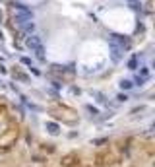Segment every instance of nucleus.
<instances>
[{
	"instance_id": "1",
	"label": "nucleus",
	"mask_w": 155,
	"mask_h": 167,
	"mask_svg": "<svg viewBox=\"0 0 155 167\" xmlns=\"http://www.w3.org/2000/svg\"><path fill=\"white\" fill-rule=\"evenodd\" d=\"M109 49H110V60L113 62H120L124 56V51L130 49V39L124 35L113 33L109 37Z\"/></svg>"
},
{
	"instance_id": "2",
	"label": "nucleus",
	"mask_w": 155,
	"mask_h": 167,
	"mask_svg": "<svg viewBox=\"0 0 155 167\" xmlns=\"http://www.w3.org/2000/svg\"><path fill=\"white\" fill-rule=\"evenodd\" d=\"M12 12H14V20H16V24H19V25L29 24V21L33 20V12H31V8H27V6L21 4V2H14Z\"/></svg>"
},
{
	"instance_id": "3",
	"label": "nucleus",
	"mask_w": 155,
	"mask_h": 167,
	"mask_svg": "<svg viewBox=\"0 0 155 167\" xmlns=\"http://www.w3.org/2000/svg\"><path fill=\"white\" fill-rule=\"evenodd\" d=\"M25 45L31 49V53L37 55V59H41V60L45 59V55H43V53H45V49H43V41L37 37V35H29L27 41H25Z\"/></svg>"
},
{
	"instance_id": "4",
	"label": "nucleus",
	"mask_w": 155,
	"mask_h": 167,
	"mask_svg": "<svg viewBox=\"0 0 155 167\" xmlns=\"http://www.w3.org/2000/svg\"><path fill=\"white\" fill-rule=\"evenodd\" d=\"M147 80H149V70H147V68H142V70L138 72V76H136V82L142 86V84L147 82Z\"/></svg>"
},
{
	"instance_id": "5",
	"label": "nucleus",
	"mask_w": 155,
	"mask_h": 167,
	"mask_svg": "<svg viewBox=\"0 0 155 167\" xmlns=\"http://www.w3.org/2000/svg\"><path fill=\"white\" fill-rule=\"evenodd\" d=\"M45 126H47V130H49V132H50V134H54V136H56L58 132H60V126H58L56 122H50V121H49Z\"/></svg>"
},
{
	"instance_id": "6",
	"label": "nucleus",
	"mask_w": 155,
	"mask_h": 167,
	"mask_svg": "<svg viewBox=\"0 0 155 167\" xmlns=\"http://www.w3.org/2000/svg\"><path fill=\"white\" fill-rule=\"evenodd\" d=\"M138 62H140V56L134 55V56L128 60V68H130V70H136V68H138Z\"/></svg>"
},
{
	"instance_id": "7",
	"label": "nucleus",
	"mask_w": 155,
	"mask_h": 167,
	"mask_svg": "<svg viewBox=\"0 0 155 167\" xmlns=\"http://www.w3.org/2000/svg\"><path fill=\"white\" fill-rule=\"evenodd\" d=\"M132 86H134V84H132L130 80H122V82H120V88H122V90H130Z\"/></svg>"
}]
</instances>
